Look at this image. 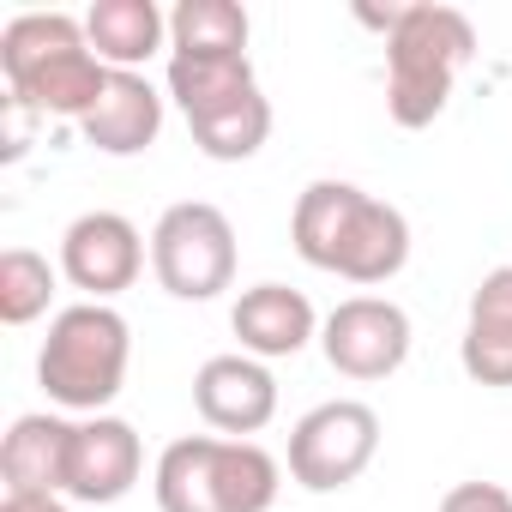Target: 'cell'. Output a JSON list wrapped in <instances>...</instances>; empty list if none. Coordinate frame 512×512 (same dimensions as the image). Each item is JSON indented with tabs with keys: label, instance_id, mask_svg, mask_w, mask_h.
<instances>
[{
	"label": "cell",
	"instance_id": "12",
	"mask_svg": "<svg viewBox=\"0 0 512 512\" xmlns=\"http://www.w3.org/2000/svg\"><path fill=\"white\" fill-rule=\"evenodd\" d=\"M229 326L241 338V356H260V362H278V356H296L320 338V314L302 290L290 284H253L241 290V302L229 308Z\"/></svg>",
	"mask_w": 512,
	"mask_h": 512
},
{
	"label": "cell",
	"instance_id": "20",
	"mask_svg": "<svg viewBox=\"0 0 512 512\" xmlns=\"http://www.w3.org/2000/svg\"><path fill=\"white\" fill-rule=\"evenodd\" d=\"M55 302V266L31 247H7L0 253V320L7 326H31L43 320Z\"/></svg>",
	"mask_w": 512,
	"mask_h": 512
},
{
	"label": "cell",
	"instance_id": "4",
	"mask_svg": "<svg viewBox=\"0 0 512 512\" xmlns=\"http://www.w3.org/2000/svg\"><path fill=\"white\" fill-rule=\"evenodd\" d=\"M470 55H476V25L458 7H404V19L386 37V115L404 133L434 127Z\"/></svg>",
	"mask_w": 512,
	"mask_h": 512
},
{
	"label": "cell",
	"instance_id": "8",
	"mask_svg": "<svg viewBox=\"0 0 512 512\" xmlns=\"http://www.w3.org/2000/svg\"><path fill=\"white\" fill-rule=\"evenodd\" d=\"M320 350L344 380H386L410 362V314L386 296H350L326 314Z\"/></svg>",
	"mask_w": 512,
	"mask_h": 512
},
{
	"label": "cell",
	"instance_id": "14",
	"mask_svg": "<svg viewBox=\"0 0 512 512\" xmlns=\"http://www.w3.org/2000/svg\"><path fill=\"white\" fill-rule=\"evenodd\" d=\"M73 428L67 416H19L0 440V482L7 494H67V452H73Z\"/></svg>",
	"mask_w": 512,
	"mask_h": 512
},
{
	"label": "cell",
	"instance_id": "5",
	"mask_svg": "<svg viewBox=\"0 0 512 512\" xmlns=\"http://www.w3.org/2000/svg\"><path fill=\"white\" fill-rule=\"evenodd\" d=\"M127 362H133L127 320L109 302H73L49 320V338L37 350V386L61 410L103 416L127 386Z\"/></svg>",
	"mask_w": 512,
	"mask_h": 512
},
{
	"label": "cell",
	"instance_id": "21",
	"mask_svg": "<svg viewBox=\"0 0 512 512\" xmlns=\"http://www.w3.org/2000/svg\"><path fill=\"white\" fill-rule=\"evenodd\" d=\"M440 512H512V494L500 482H458L440 500Z\"/></svg>",
	"mask_w": 512,
	"mask_h": 512
},
{
	"label": "cell",
	"instance_id": "18",
	"mask_svg": "<svg viewBox=\"0 0 512 512\" xmlns=\"http://www.w3.org/2000/svg\"><path fill=\"white\" fill-rule=\"evenodd\" d=\"M247 31L235 0H181L169 13V55H247Z\"/></svg>",
	"mask_w": 512,
	"mask_h": 512
},
{
	"label": "cell",
	"instance_id": "1",
	"mask_svg": "<svg viewBox=\"0 0 512 512\" xmlns=\"http://www.w3.org/2000/svg\"><path fill=\"white\" fill-rule=\"evenodd\" d=\"M290 241L314 272L344 284H392L410 260V217L356 181H308L290 217Z\"/></svg>",
	"mask_w": 512,
	"mask_h": 512
},
{
	"label": "cell",
	"instance_id": "11",
	"mask_svg": "<svg viewBox=\"0 0 512 512\" xmlns=\"http://www.w3.org/2000/svg\"><path fill=\"white\" fill-rule=\"evenodd\" d=\"M193 404L205 416V428L229 434V440H247L260 434L272 416H278V380L260 356H211L199 374H193Z\"/></svg>",
	"mask_w": 512,
	"mask_h": 512
},
{
	"label": "cell",
	"instance_id": "7",
	"mask_svg": "<svg viewBox=\"0 0 512 512\" xmlns=\"http://www.w3.org/2000/svg\"><path fill=\"white\" fill-rule=\"evenodd\" d=\"M380 452V416L362 398H332L314 404L296 428H290V476L308 494H338L350 488Z\"/></svg>",
	"mask_w": 512,
	"mask_h": 512
},
{
	"label": "cell",
	"instance_id": "19",
	"mask_svg": "<svg viewBox=\"0 0 512 512\" xmlns=\"http://www.w3.org/2000/svg\"><path fill=\"white\" fill-rule=\"evenodd\" d=\"M253 61L247 55H169V97L181 115H199L223 97L253 91Z\"/></svg>",
	"mask_w": 512,
	"mask_h": 512
},
{
	"label": "cell",
	"instance_id": "22",
	"mask_svg": "<svg viewBox=\"0 0 512 512\" xmlns=\"http://www.w3.org/2000/svg\"><path fill=\"white\" fill-rule=\"evenodd\" d=\"M0 512H73L61 494H0Z\"/></svg>",
	"mask_w": 512,
	"mask_h": 512
},
{
	"label": "cell",
	"instance_id": "2",
	"mask_svg": "<svg viewBox=\"0 0 512 512\" xmlns=\"http://www.w3.org/2000/svg\"><path fill=\"white\" fill-rule=\"evenodd\" d=\"M0 73L19 109L67 121H85L109 85V67L91 55L85 19L73 13H19L0 31Z\"/></svg>",
	"mask_w": 512,
	"mask_h": 512
},
{
	"label": "cell",
	"instance_id": "3",
	"mask_svg": "<svg viewBox=\"0 0 512 512\" xmlns=\"http://www.w3.org/2000/svg\"><path fill=\"white\" fill-rule=\"evenodd\" d=\"M151 488L163 512H272L284 488V464L260 440L181 434L163 446Z\"/></svg>",
	"mask_w": 512,
	"mask_h": 512
},
{
	"label": "cell",
	"instance_id": "13",
	"mask_svg": "<svg viewBox=\"0 0 512 512\" xmlns=\"http://www.w3.org/2000/svg\"><path fill=\"white\" fill-rule=\"evenodd\" d=\"M79 133L103 157H139V151H151L157 133H163V97H157V85L145 73H109V85H103L97 109L79 121Z\"/></svg>",
	"mask_w": 512,
	"mask_h": 512
},
{
	"label": "cell",
	"instance_id": "17",
	"mask_svg": "<svg viewBox=\"0 0 512 512\" xmlns=\"http://www.w3.org/2000/svg\"><path fill=\"white\" fill-rule=\"evenodd\" d=\"M187 133H193V145L211 163H247L253 151L272 139V103L260 97V85H253L241 97H223V103L187 115Z\"/></svg>",
	"mask_w": 512,
	"mask_h": 512
},
{
	"label": "cell",
	"instance_id": "9",
	"mask_svg": "<svg viewBox=\"0 0 512 512\" xmlns=\"http://www.w3.org/2000/svg\"><path fill=\"white\" fill-rule=\"evenodd\" d=\"M145 272V235L121 211H85L61 235V278L85 290V302H115Z\"/></svg>",
	"mask_w": 512,
	"mask_h": 512
},
{
	"label": "cell",
	"instance_id": "16",
	"mask_svg": "<svg viewBox=\"0 0 512 512\" xmlns=\"http://www.w3.org/2000/svg\"><path fill=\"white\" fill-rule=\"evenodd\" d=\"M85 37H91V55L109 73H139L163 49L169 19L151 7V0H97L85 13Z\"/></svg>",
	"mask_w": 512,
	"mask_h": 512
},
{
	"label": "cell",
	"instance_id": "6",
	"mask_svg": "<svg viewBox=\"0 0 512 512\" xmlns=\"http://www.w3.org/2000/svg\"><path fill=\"white\" fill-rule=\"evenodd\" d=\"M235 223L205 205V199H181L157 217L151 229V272L175 302H211L235 284Z\"/></svg>",
	"mask_w": 512,
	"mask_h": 512
},
{
	"label": "cell",
	"instance_id": "10",
	"mask_svg": "<svg viewBox=\"0 0 512 512\" xmlns=\"http://www.w3.org/2000/svg\"><path fill=\"white\" fill-rule=\"evenodd\" d=\"M145 470V446L139 428L121 416H85L73 428V452H67V500L79 506H115L133 494Z\"/></svg>",
	"mask_w": 512,
	"mask_h": 512
},
{
	"label": "cell",
	"instance_id": "15",
	"mask_svg": "<svg viewBox=\"0 0 512 512\" xmlns=\"http://www.w3.org/2000/svg\"><path fill=\"white\" fill-rule=\"evenodd\" d=\"M458 362L476 386H512V266L488 272L470 290V320H464Z\"/></svg>",
	"mask_w": 512,
	"mask_h": 512
}]
</instances>
